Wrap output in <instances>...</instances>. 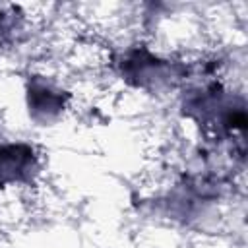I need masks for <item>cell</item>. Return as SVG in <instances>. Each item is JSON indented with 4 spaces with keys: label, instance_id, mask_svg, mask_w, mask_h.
<instances>
[{
    "label": "cell",
    "instance_id": "cell-1",
    "mask_svg": "<svg viewBox=\"0 0 248 248\" xmlns=\"http://www.w3.org/2000/svg\"><path fill=\"white\" fill-rule=\"evenodd\" d=\"M35 167L33 149L27 145H2L0 147V180H23Z\"/></svg>",
    "mask_w": 248,
    "mask_h": 248
},
{
    "label": "cell",
    "instance_id": "cell-2",
    "mask_svg": "<svg viewBox=\"0 0 248 248\" xmlns=\"http://www.w3.org/2000/svg\"><path fill=\"white\" fill-rule=\"evenodd\" d=\"M62 105H64L62 97L48 87H33L29 91V107L33 110V116L46 118V116L58 114Z\"/></svg>",
    "mask_w": 248,
    "mask_h": 248
}]
</instances>
